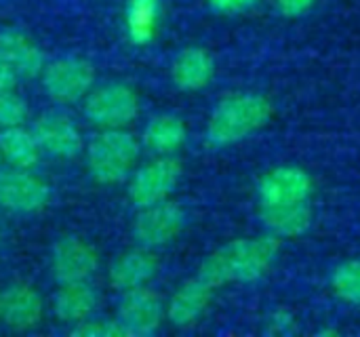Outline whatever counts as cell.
Masks as SVG:
<instances>
[{
    "instance_id": "1",
    "label": "cell",
    "mask_w": 360,
    "mask_h": 337,
    "mask_svg": "<svg viewBox=\"0 0 360 337\" xmlns=\"http://www.w3.org/2000/svg\"><path fill=\"white\" fill-rule=\"evenodd\" d=\"M278 251L281 243L270 234L259 239H236L207 255L198 268V276L213 289L228 283H255L274 266Z\"/></svg>"
},
{
    "instance_id": "2",
    "label": "cell",
    "mask_w": 360,
    "mask_h": 337,
    "mask_svg": "<svg viewBox=\"0 0 360 337\" xmlns=\"http://www.w3.org/2000/svg\"><path fill=\"white\" fill-rule=\"evenodd\" d=\"M274 114L272 101L259 93H234L221 99L209 116L207 141L215 148L234 146L259 129H264Z\"/></svg>"
},
{
    "instance_id": "3",
    "label": "cell",
    "mask_w": 360,
    "mask_h": 337,
    "mask_svg": "<svg viewBox=\"0 0 360 337\" xmlns=\"http://www.w3.org/2000/svg\"><path fill=\"white\" fill-rule=\"evenodd\" d=\"M141 144L124 129H101L86 148V167L95 182L114 186L131 177L139 160Z\"/></svg>"
},
{
    "instance_id": "4",
    "label": "cell",
    "mask_w": 360,
    "mask_h": 337,
    "mask_svg": "<svg viewBox=\"0 0 360 337\" xmlns=\"http://www.w3.org/2000/svg\"><path fill=\"white\" fill-rule=\"evenodd\" d=\"M139 95L127 82H103L84 97V116L99 129H124L139 116Z\"/></svg>"
},
{
    "instance_id": "5",
    "label": "cell",
    "mask_w": 360,
    "mask_h": 337,
    "mask_svg": "<svg viewBox=\"0 0 360 337\" xmlns=\"http://www.w3.org/2000/svg\"><path fill=\"white\" fill-rule=\"evenodd\" d=\"M42 91L59 103H76L95 84V68L82 57H59L44 65L40 74Z\"/></svg>"
},
{
    "instance_id": "6",
    "label": "cell",
    "mask_w": 360,
    "mask_h": 337,
    "mask_svg": "<svg viewBox=\"0 0 360 337\" xmlns=\"http://www.w3.org/2000/svg\"><path fill=\"white\" fill-rule=\"evenodd\" d=\"M181 179V163L171 156H156L143 167L135 169L129 179L127 194L131 203L139 207H148L154 203L167 201Z\"/></svg>"
},
{
    "instance_id": "7",
    "label": "cell",
    "mask_w": 360,
    "mask_h": 337,
    "mask_svg": "<svg viewBox=\"0 0 360 337\" xmlns=\"http://www.w3.org/2000/svg\"><path fill=\"white\" fill-rule=\"evenodd\" d=\"M184 226L186 211L167 198L162 203L139 207V213L133 222V239L139 247L154 251L173 243L181 234Z\"/></svg>"
},
{
    "instance_id": "8",
    "label": "cell",
    "mask_w": 360,
    "mask_h": 337,
    "mask_svg": "<svg viewBox=\"0 0 360 337\" xmlns=\"http://www.w3.org/2000/svg\"><path fill=\"white\" fill-rule=\"evenodd\" d=\"M312 192H314L312 175L295 165L274 167L272 171L262 175L255 186L257 203L262 209L308 203Z\"/></svg>"
},
{
    "instance_id": "9",
    "label": "cell",
    "mask_w": 360,
    "mask_h": 337,
    "mask_svg": "<svg viewBox=\"0 0 360 337\" xmlns=\"http://www.w3.org/2000/svg\"><path fill=\"white\" fill-rule=\"evenodd\" d=\"M116 319L127 329L129 337L152 336L167 321V304L156 291L137 287L122 293Z\"/></svg>"
},
{
    "instance_id": "10",
    "label": "cell",
    "mask_w": 360,
    "mask_h": 337,
    "mask_svg": "<svg viewBox=\"0 0 360 337\" xmlns=\"http://www.w3.org/2000/svg\"><path fill=\"white\" fill-rule=\"evenodd\" d=\"M51 198L49 184L30 169L0 171V209L17 215L40 211Z\"/></svg>"
},
{
    "instance_id": "11",
    "label": "cell",
    "mask_w": 360,
    "mask_h": 337,
    "mask_svg": "<svg viewBox=\"0 0 360 337\" xmlns=\"http://www.w3.org/2000/svg\"><path fill=\"white\" fill-rule=\"evenodd\" d=\"M99 270V257L93 245L78 236H61L51 247V274L61 283L91 281Z\"/></svg>"
},
{
    "instance_id": "12",
    "label": "cell",
    "mask_w": 360,
    "mask_h": 337,
    "mask_svg": "<svg viewBox=\"0 0 360 337\" xmlns=\"http://www.w3.org/2000/svg\"><path fill=\"white\" fill-rule=\"evenodd\" d=\"M32 133L40 146V152L57 160H72L84 148L80 129L68 116L61 114L40 116L34 122Z\"/></svg>"
},
{
    "instance_id": "13",
    "label": "cell",
    "mask_w": 360,
    "mask_h": 337,
    "mask_svg": "<svg viewBox=\"0 0 360 337\" xmlns=\"http://www.w3.org/2000/svg\"><path fill=\"white\" fill-rule=\"evenodd\" d=\"M44 317V300L40 293L25 285L13 283L2 289L0 298V321L13 331H30Z\"/></svg>"
},
{
    "instance_id": "14",
    "label": "cell",
    "mask_w": 360,
    "mask_h": 337,
    "mask_svg": "<svg viewBox=\"0 0 360 337\" xmlns=\"http://www.w3.org/2000/svg\"><path fill=\"white\" fill-rule=\"evenodd\" d=\"M158 272V260L152 249L133 247L116 255L108 268L110 285L118 291H131L137 287H148Z\"/></svg>"
},
{
    "instance_id": "15",
    "label": "cell",
    "mask_w": 360,
    "mask_h": 337,
    "mask_svg": "<svg viewBox=\"0 0 360 337\" xmlns=\"http://www.w3.org/2000/svg\"><path fill=\"white\" fill-rule=\"evenodd\" d=\"M213 291L215 289L198 274L184 281L167 302V321L179 329L194 325L207 312Z\"/></svg>"
},
{
    "instance_id": "16",
    "label": "cell",
    "mask_w": 360,
    "mask_h": 337,
    "mask_svg": "<svg viewBox=\"0 0 360 337\" xmlns=\"http://www.w3.org/2000/svg\"><path fill=\"white\" fill-rule=\"evenodd\" d=\"M0 51L17 78H40L46 65L40 44L25 32L15 27L0 32Z\"/></svg>"
},
{
    "instance_id": "17",
    "label": "cell",
    "mask_w": 360,
    "mask_h": 337,
    "mask_svg": "<svg viewBox=\"0 0 360 337\" xmlns=\"http://www.w3.org/2000/svg\"><path fill=\"white\" fill-rule=\"evenodd\" d=\"M215 76V59L202 46H188L171 63V80L179 91H202Z\"/></svg>"
},
{
    "instance_id": "18",
    "label": "cell",
    "mask_w": 360,
    "mask_h": 337,
    "mask_svg": "<svg viewBox=\"0 0 360 337\" xmlns=\"http://www.w3.org/2000/svg\"><path fill=\"white\" fill-rule=\"evenodd\" d=\"M99 304V293L91 281L61 283L53 295V314L63 323H80L95 314Z\"/></svg>"
},
{
    "instance_id": "19",
    "label": "cell",
    "mask_w": 360,
    "mask_h": 337,
    "mask_svg": "<svg viewBox=\"0 0 360 337\" xmlns=\"http://www.w3.org/2000/svg\"><path fill=\"white\" fill-rule=\"evenodd\" d=\"M188 137L186 122L171 112H162L152 116L143 131H141V141L148 150H152L156 156H171L175 154Z\"/></svg>"
},
{
    "instance_id": "20",
    "label": "cell",
    "mask_w": 360,
    "mask_h": 337,
    "mask_svg": "<svg viewBox=\"0 0 360 337\" xmlns=\"http://www.w3.org/2000/svg\"><path fill=\"white\" fill-rule=\"evenodd\" d=\"M262 226L274 239H295L310 230L314 213L308 203L297 205H281V207H266L259 213Z\"/></svg>"
},
{
    "instance_id": "21",
    "label": "cell",
    "mask_w": 360,
    "mask_h": 337,
    "mask_svg": "<svg viewBox=\"0 0 360 337\" xmlns=\"http://www.w3.org/2000/svg\"><path fill=\"white\" fill-rule=\"evenodd\" d=\"M162 17L160 0H129L124 8V30L133 46H146L156 38Z\"/></svg>"
},
{
    "instance_id": "22",
    "label": "cell",
    "mask_w": 360,
    "mask_h": 337,
    "mask_svg": "<svg viewBox=\"0 0 360 337\" xmlns=\"http://www.w3.org/2000/svg\"><path fill=\"white\" fill-rule=\"evenodd\" d=\"M40 146L23 125L0 129V158H4L15 169H32L40 160Z\"/></svg>"
},
{
    "instance_id": "23",
    "label": "cell",
    "mask_w": 360,
    "mask_h": 337,
    "mask_svg": "<svg viewBox=\"0 0 360 337\" xmlns=\"http://www.w3.org/2000/svg\"><path fill=\"white\" fill-rule=\"evenodd\" d=\"M331 289L342 302L350 306H360V260L342 262L333 270Z\"/></svg>"
},
{
    "instance_id": "24",
    "label": "cell",
    "mask_w": 360,
    "mask_h": 337,
    "mask_svg": "<svg viewBox=\"0 0 360 337\" xmlns=\"http://www.w3.org/2000/svg\"><path fill=\"white\" fill-rule=\"evenodd\" d=\"M27 118V103L13 89H0V129L23 125Z\"/></svg>"
},
{
    "instance_id": "25",
    "label": "cell",
    "mask_w": 360,
    "mask_h": 337,
    "mask_svg": "<svg viewBox=\"0 0 360 337\" xmlns=\"http://www.w3.org/2000/svg\"><path fill=\"white\" fill-rule=\"evenodd\" d=\"M76 337H129L127 329L118 323V319L114 321H80L74 325V329L70 331Z\"/></svg>"
},
{
    "instance_id": "26",
    "label": "cell",
    "mask_w": 360,
    "mask_h": 337,
    "mask_svg": "<svg viewBox=\"0 0 360 337\" xmlns=\"http://www.w3.org/2000/svg\"><path fill=\"white\" fill-rule=\"evenodd\" d=\"M295 329V317L289 310H274L268 317V333L274 336H289Z\"/></svg>"
},
{
    "instance_id": "27",
    "label": "cell",
    "mask_w": 360,
    "mask_h": 337,
    "mask_svg": "<svg viewBox=\"0 0 360 337\" xmlns=\"http://www.w3.org/2000/svg\"><path fill=\"white\" fill-rule=\"evenodd\" d=\"M259 0H207L209 8L219 15H238L253 8Z\"/></svg>"
},
{
    "instance_id": "28",
    "label": "cell",
    "mask_w": 360,
    "mask_h": 337,
    "mask_svg": "<svg viewBox=\"0 0 360 337\" xmlns=\"http://www.w3.org/2000/svg\"><path fill=\"white\" fill-rule=\"evenodd\" d=\"M319 0H276L278 11L285 17H302L306 15Z\"/></svg>"
},
{
    "instance_id": "29",
    "label": "cell",
    "mask_w": 360,
    "mask_h": 337,
    "mask_svg": "<svg viewBox=\"0 0 360 337\" xmlns=\"http://www.w3.org/2000/svg\"><path fill=\"white\" fill-rule=\"evenodd\" d=\"M17 80V74L13 72V68L8 65L6 57L0 51V89H13Z\"/></svg>"
},
{
    "instance_id": "30",
    "label": "cell",
    "mask_w": 360,
    "mask_h": 337,
    "mask_svg": "<svg viewBox=\"0 0 360 337\" xmlns=\"http://www.w3.org/2000/svg\"><path fill=\"white\" fill-rule=\"evenodd\" d=\"M0 239H2V230H0Z\"/></svg>"
},
{
    "instance_id": "31",
    "label": "cell",
    "mask_w": 360,
    "mask_h": 337,
    "mask_svg": "<svg viewBox=\"0 0 360 337\" xmlns=\"http://www.w3.org/2000/svg\"><path fill=\"white\" fill-rule=\"evenodd\" d=\"M0 298H2V291H0Z\"/></svg>"
}]
</instances>
